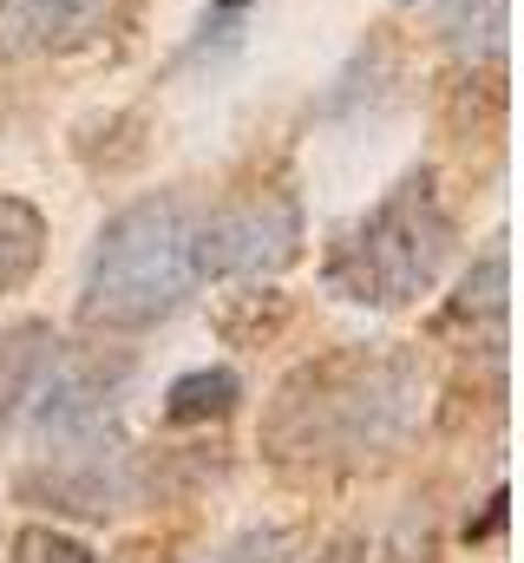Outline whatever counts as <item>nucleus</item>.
<instances>
[{
	"mask_svg": "<svg viewBox=\"0 0 524 563\" xmlns=\"http://www.w3.org/2000/svg\"><path fill=\"white\" fill-rule=\"evenodd\" d=\"M243 400V380L230 367H190L164 387V426H210V420H230Z\"/></svg>",
	"mask_w": 524,
	"mask_h": 563,
	"instance_id": "nucleus-11",
	"label": "nucleus"
},
{
	"mask_svg": "<svg viewBox=\"0 0 524 563\" xmlns=\"http://www.w3.org/2000/svg\"><path fill=\"white\" fill-rule=\"evenodd\" d=\"M7 563H99V558H92V544H79L59 525H20L7 538Z\"/></svg>",
	"mask_w": 524,
	"mask_h": 563,
	"instance_id": "nucleus-13",
	"label": "nucleus"
},
{
	"mask_svg": "<svg viewBox=\"0 0 524 563\" xmlns=\"http://www.w3.org/2000/svg\"><path fill=\"white\" fill-rule=\"evenodd\" d=\"M452 243H459V223L439 190V170L413 164L368 217H354L328 243L321 282H328V295H341L354 308H413L419 295L439 288Z\"/></svg>",
	"mask_w": 524,
	"mask_h": 563,
	"instance_id": "nucleus-3",
	"label": "nucleus"
},
{
	"mask_svg": "<svg viewBox=\"0 0 524 563\" xmlns=\"http://www.w3.org/2000/svg\"><path fill=\"white\" fill-rule=\"evenodd\" d=\"M505 26H512V0H452L446 7V40L459 59H505Z\"/></svg>",
	"mask_w": 524,
	"mask_h": 563,
	"instance_id": "nucleus-12",
	"label": "nucleus"
},
{
	"mask_svg": "<svg viewBox=\"0 0 524 563\" xmlns=\"http://www.w3.org/2000/svg\"><path fill=\"white\" fill-rule=\"evenodd\" d=\"M426 394V361L406 341H341L282 374L256 445L282 472H354L419 432Z\"/></svg>",
	"mask_w": 524,
	"mask_h": 563,
	"instance_id": "nucleus-1",
	"label": "nucleus"
},
{
	"mask_svg": "<svg viewBox=\"0 0 524 563\" xmlns=\"http://www.w3.org/2000/svg\"><path fill=\"white\" fill-rule=\"evenodd\" d=\"M125 361H106V354H59V367L46 374L40 400L26 407L33 413V452L46 445H73V439H99L119 426V394H125Z\"/></svg>",
	"mask_w": 524,
	"mask_h": 563,
	"instance_id": "nucleus-6",
	"label": "nucleus"
},
{
	"mask_svg": "<svg viewBox=\"0 0 524 563\" xmlns=\"http://www.w3.org/2000/svg\"><path fill=\"white\" fill-rule=\"evenodd\" d=\"M315 563H368V558H361V544H341V551H328V558H315Z\"/></svg>",
	"mask_w": 524,
	"mask_h": 563,
	"instance_id": "nucleus-17",
	"label": "nucleus"
},
{
	"mask_svg": "<svg viewBox=\"0 0 524 563\" xmlns=\"http://www.w3.org/2000/svg\"><path fill=\"white\" fill-rule=\"evenodd\" d=\"M59 354H66V341H59L53 321H13L0 334V432L40 400V387L59 367Z\"/></svg>",
	"mask_w": 524,
	"mask_h": 563,
	"instance_id": "nucleus-9",
	"label": "nucleus"
},
{
	"mask_svg": "<svg viewBox=\"0 0 524 563\" xmlns=\"http://www.w3.org/2000/svg\"><path fill=\"white\" fill-rule=\"evenodd\" d=\"M393 7H413V0H393Z\"/></svg>",
	"mask_w": 524,
	"mask_h": 563,
	"instance_id": "nucleus-18",
	"label": "nucleus"
},
{
	"mask_svg": "<svg viewBox=\"0 0 524 563\" xmlns=\"http://www.w3.org/2000/svg\"><path fill=\"white\" fill-rule=\"evenodd\" d=\"M505 505H512V492L499 485V492L485 498V518H479V525H466V544H485V538H499V531H505Z\"/></svg>",
	"mask_w": 524,
	"mask_h": 563,
	"instance_id": "nucleus-16",
	"label": "nucleus"
},
{
	"mask_svg": "<svg viewBox=\"0 0 524 563\" xmlns=\"http://www.w3.org/2000/svg\"><path fill=\"white\" fill-rule=\"evenodd\" d=\"M302 203L282 184H256L197 210V276L204 282H262L302 256Z\"/></svg>",
	"mask_w": 524,
	"mask_h": 563,
	"instance_id": "nucleus-4",
	"label": "nucleus"
},
{
	"mask_svg": "<svg viewBox=\"0 0 524 563\" xmlns=\"http://www.w3.org/2000/svg\"><path fill=\"white\" fill-rule=\"evenodd\" d=\"M295 531H282V525H262V531H243L237 544H223L217 558H197V563H288L295 558Z\"/></svg>",
	"mask_w": 524,
	"mask_h": 563,
	"instance_id": "nucleus-14",
	"label": "nucleus"
},
{
	"mask_svg": "<svg viewBox=\"0 0 524 563\" xmlns=\"http://www.w3.org/2000/svg\"><path fill=\"white\" fill-rule=\"evenodd\" d=\"M40 263H46V217H40V203L0 190V295L26 288L40 276Z\"/></svg>",
	"mask_w": 524,
	"mask_h": 563,
	"instance_id": "nucleus-10",
	"label": "nucleus"
},
{
	"mask_svg": "<svg viewBox=\"0 0 524 563\" xmlns=\"http://www.w3.org/2000/svg\"><path fill=\"white\" fill-rule=\"evenodd\" d=\"M256 0H210V13H204V40L217 33V40H237V26H243V13H250Z\"/></svg>",
	"mask_w": 524,
	"mask_h": 563,
	"instance_id": "nucleus-15",
	"label": "nucleus"
},
{
	"mask_svg": "<svg viewBox=\"0 0 524 563\" xmlns=\"http://www.w3.org/2000/svg\"><path fill=\"white\" fill-rule=\"evenodd\" d=\"M505 334H512V256H505V243H492V250L459 276V288L439 301L433 341H446V347H459V354L499 367Z\"/></svg>",
	"mask_w": 524,
	"mask_h": 563,
	"instance_id": "nucleus-7",
	"label": "nucleus"
},
{
	"mask_svg": "<svg viewBox=\"0 0 524 563\" xmlns=\"http://www.w3.org/2000/svg\"><path fill=\"white\" fill-rule=\"evenodd\" d=\"M197 203L184 190L138 197L106 217L79 282V321L92 334H144L197 295Z\"/></svg>",
	"mask_w": 524,
	"mask_h": 563,
	"instance_id": "nucleus-2",
	"label": "nucleus"
},
{
	"mask_svg": "<svg viewBox=\"0 0 524 563\" xmlns=\"http://www.w3.org/2000/svg\"><path fill=\"white\" fill-rule=\"evenodd\" d=\"M138 492H144V465H138V452H131L125 439H119V426L99 432V439L46 445L20 472V498L53 505L66 518H112V511H125Z\"/></svg>",
	"mask_w": 524,
	"mask_h": 563,
	"instance_id": "nucleus-5",
	"label": "nucleus"
},
{
	"mask_svg": "<svg viewBox=\"0 0 524 563\" xmlns=\"http://www.w3.org/2000/svg\"><path fill=\"white\" fill-rule=\"evenodd\" d=\"M119 0H0V66L59 59L112 26Z\"/></svg>",
	"mask_w": 524,
	"mask_h": 563,
	"instance_id": "nucleus-8",
	"label": "nucleus"
}]
</instances>
